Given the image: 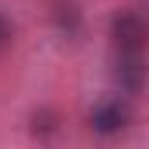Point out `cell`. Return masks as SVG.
Segmentation results:
<instances>
[{
  "label": "cell",
  "instance_id": "cell-3",
  "mask_svg": "<svg viewBox=\"0 0 149 149\" xmlns=\"http://www.w3.org/2000/svg\"><path fill=\"white\" fill-rule=\"evenodd\" d=\"M114 80L125 94H139L149 80V70L142 63V52H118V63H114Z\"/></svg>",
  "mask_w": 149,
  "mask_h": 149
},
{
  "label": "cell",
  "instance_id": "cell-1",
  "mask_svg": "<svg viewBox=\"0 0 149 149\" xmlns=\"http://www.w3.org/2000/svg\"><path fill=\"white\" fill-rule=\"evenodd\" d=\"M111 42L118 52H146L149 45V17L142 10H121L111 17Z\"/></svg>",
  "mask_w": 149,
  "mask_h": 149
},
{
  "label": "cell",
  "instance_id": "cell-5",
  "mask_svg": "<svg viewBox=\"0 0 149 149\" xmlns=\"http://www.w3.org/2000/svg\"><path fill=\"white\" fill-rule=\"evenodd\" d=\"M10 42H14V21H10V17L0 10V52H3Z\"/></svg>",
  "mask_w": 149,
  "mask_h": 149
},
{
  "label": "cell",
  "instance_id": "cell-2",
  "mask_svg": "<svg viewBox=\"0 0 149 149\" xmlns=\"http://www.w3.org/2000/svg\"><path fill=\"white\" fill-rule=\"evenodd\" d=\"M128 121H132V108H128L121 97H104V101H97V104L90 108V132H97V135H104V139L125 132Z\"/></svg>",
  "mask_w": 149,
  "mask_h": 149
},
{
  "label": "cell",
  "instance_id": "cell-4",
  "mask_svg": "<svg viewBox=\"0 0 149 149\" xmlns=\"http://www.w3.org/2000/svg\"><path fill=\"white\" fill-rule=\"evenodd\" d=\"M52 21H56V28H59L63 38H76L83 31V14H80V7L73 0H59L52 7Z\"/></svg>",
  "mask_w": 149,
  "mask_h": 149
},
{
  "label": "cell",
  "instance_id": "cell-6",
  "mask_svg": "<svg viewBox=\"0 0 149 149\" xmlns=\"http://www.w3.org/2000/svg\"><path fill=\"white\" fill-rule=\"evenodd\" d=\"M52 128H56V114H49V111L35 114V132H52Z\"/></svg>",
  "mask_w": 149,
  "mask_h": 149
}]
</instances>
